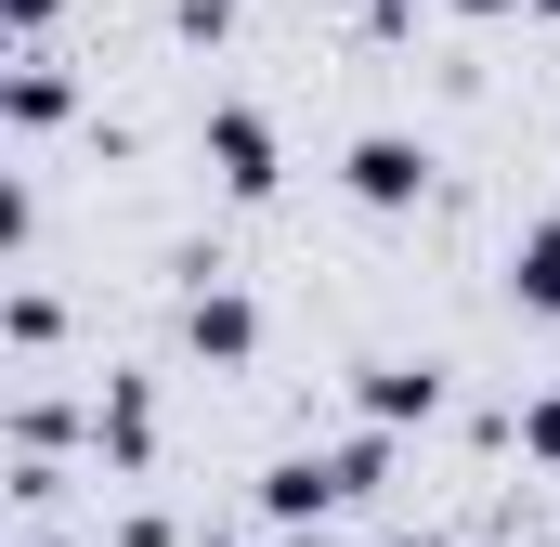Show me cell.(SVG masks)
Instances as JSON below:
<instances>
[{
    "mask_svg": "<svg viewBox=\"0 0 560 547\" xmlns=\"http://www.w3.org/2000/svg\"><path fill=\"white\" fill-rule=\"evenodd\" d=\"M222 183H275V143H261V118H222Z\"/></svg>",
    "mask_w": 560,
    "mask_h": 547,
    "instance_id": "1",
    "label": "cell"
},
{
    "mask_svg": "<svg viewBox=\"0 0 560 547\" xmlns=\"http://www.w3.org/2000/svg\"><path fill=\"white\" fill-rule=\"evenodd\" d=\"M352 183H365V196H418V156H405V143H365Z\"/></svg>",
    "mask_w": 560,
    "mask_h": 547,
    "instance_id": "2",
    "label": "cell"
},
{
    "mask_svg": "<svg viewBox=\"0 0 560 547\" xmlns=\"http://www.w3.org/2000/svg\"><path fill=\"white\" fill-rule=\"evenodd\" d=\"M522 287H535V300L560 313V235H535V261H522Z\"/></svg>",
    "mask_w": 560,
    "mask_h": 547,
    "instance_id": "3",
    "label": "cell"
}]
</instances>
